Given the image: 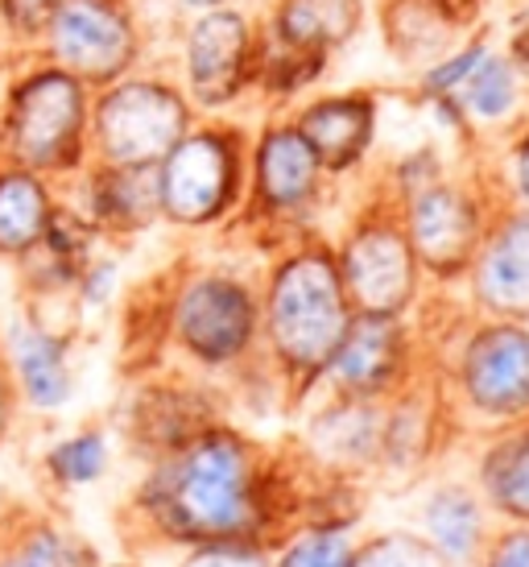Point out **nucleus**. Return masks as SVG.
<instances>
[{
    "label": "nucleus",
    "mask_w": 529,
    "mask_h": 567,
    "mask_svg": "<svg viewBox=\"0 0 529 567\" xmlns=\"http://www.w3.org/2000/svg\"><path fill=\"white\" fill-rule=\"evenodd\" d=\"M63 204V187L17 162L0 158V261H25L46 237L54 212Z\"/></svg>",
    "instance_id": "nucleus-12"
},
{
    "label": "nucleus",
    "mask_w": 529,
    "mask_h": 567,
    "mask_svg": "<svg viewBox=\"0 0 529 567\" xmlns=\"http://www.w3.org/2000/svg\"><path fill=\"white\" fill-rule=\"evenodd\" d=\"M492 567H529V535H509L492 555Z\"/></svg>",
    "instance_id": "nucleus-31"
},
{
    "label": "nucleus",
    "mask_w": 529,
    "mask_h": 567,
    "mask_svg": "<svg viewBox=\"0 0 529 567\" xmlns=\"http://www.w3.org/2000/svg\"><path fill=\"white\" fill-rule=\"evenodd\" d=\"M170 331L178 348L199 364H224L252 340L249 290L224 274L190 278L170 302Z\"/></svg>",
    "instance_id": "nucleus-8"
},
{
    "label": "nucleus",
    "mask_w": 529,
    "mask_h": 567,
    "mask_svg": "<svg viewBox=\"0 0 529 567\" xmlns=\"http://www.w3.org/2000/svg\"><path fill=\"white\" fill-rule=\"evenodd\" d=\"M116 261L112 257H92L83 274L75 278V290H71V299H75L79 311H100V307H108L112 295H116Z\"/></svg>",
    "instance_id": "nucleus-25"
},
{
    "label": "nucleus",
    "mask_w": 529,
    "mask_h": 567,
    "mask_svg": "<svg viewBox=\"0 0 529 567\" xmlns=\"http://www.w3.org/2000/svg\"><path fill=\"white\" fill-rule=\"evenodd\" d=\"M174 9H183V13H207V9H224V0H170Z\"/></svg>",
    "instance_id": "nucleus-32"
},
{
    "label": "nucleus",
    "mask_w": 529,
    "mask_h": 567,
    "mask_svg": "<svg viewBox=\"0 0 529 567\" xmlns=\"http://www.w3.org/2000/svg\"><path fill=\"white\" fill-rule=\"evenodd\" d=\"M0 567H100V555L46 505L4 502L0 505Z\"/></svg>",
    "instance_id": "nucleus-11"
},
{
    "label": "nucleus",
    "mask_w": 529,
    "mask_h": 567,
    "mask_svg": "<svg viewBox=\"0 0 529 567\" xmlns=\"http://www.w3.org/2000/svg\"><path fill=\"white\" fill-rule=\"evenodd\" d=\"M352 282L373 311H390L405 290V257L393 237H369L352 249Z\"/></svg>",
    "instance_id": "nucleus-17"
},
{
    "label": "nucleus",
    "mask_w": 529,
    "mask_h": 567,
    "mask_svg": "<svg viewBox=\"0 0 529 567\" xmlns=\"http://www.w3.org/2000/svg\"><path fill=\"white\" fill-rule=\"evenodd\" d=\"M521 187H526V195H529V145H526V154H521Z\"/></svg>",
    "instance_id": "nucleus-34"
},
{
    "label": "nucleus",
    "mask_w": 529,
    "mask_h": 567,
    "mask_svg": "<svg viewBox=\"0 0 529 567\" xmlns=\"http://www.w3.org/2000/svg\"><path fill=\"white\" fill-rule=\"evenodd\" d=\"M75 340L54 328L38 307H21L0 331V361L9 369L17 402L30 414H59L75 398Z\"/></svg>",
    "instance_id": "nucleus-7"
},
{
    "label": "nucleus",
    "mask_w": 529,
    "mask_h": 567,
    "mask_svg": "<svg viewBox=\"0 0 529 567\" xmlns=\"http://www.w3.org/2000/svg\"><path fill=\"white\" fill-rule=\"evenodd\" d=\"M59 4L63 0H0V54H38Z\"/></svg>",
    "instance_id": "nucleus-21"
},
{
    "label": "nucleus",
    "mask_w": 529,
    "mask_h": 567,
    "mask_svg": "<svg viewBox=\"0 0 529 567\" xmlns=\"http://www.w3.org/2000/svg\"><path fill=\"white\" fill-rule=\"evenodd\" d=\"M257 522L249 447L224 435L199 431L195 440L154 460L137 485L121 526L149 535L154 543H245Z\"/></svg>",
    "instance_id": "nucleus-1"
},
{
    "label": "nucleus",
    "mask_w": 529,
    "mask_h": 567,
    "mask_svg": "<svg viewBox=\"0 0 529 567\" xmlns=\"http://www.w3.org/2000/svg\"><path fill=\"white\" fill-rule=\"evenodd\" d=\"M17 419H21V402H17V390H13L9 369H4V361H0V447L13 440Z\"/></svg>",
    "instance_id": "nucleus-30"
},
{
    "label": "nucleus",
    "mask_w": 529,
    "mask_h": 567,
    "mask_svg": "<svg viewBox=\"0 0 529 567\" xmlns=\"http://www.w3.org/2000/svg\"><path fill=\"white\" fill-rule=\"evenodd\" d=\"M360 567H435V559L422 551V547H414V543H397L393 538V543L373 547Z\"/></svg>",
    "instance_id": "nucleus-29"
},
{
    "label": "nucleus",
    "mask_w": 529,
    "mask_h": 567,
    "mask_svg": "<svg viewBox=\"0 0 529 567\" xmlns=\"http://www.w3.org/2000/svg\"><path fill=\"white\" fill-rule=\"evenodd\" d=\"M390 352H393V328L381 316L364 319L352 336H343L335 348V369L343 381L352 385H376L390 373Z\"/></svg>",
    "instance_id": "nucleus-18"
},
{
    "label": "nucleus",
    "mask_w": 529,
    "mask_h": 567,
    "mask_svg": "<svg viewBox=\"0 0 529 567\" xmlns=\"http://www.w3.org/2000/svg\"><path fill=\"white\" fill-rule=\"evenodd\" d=\"M471 390L488 410L529 406V336L521 331H492L471 348L467 364Z\"/></svg>",
    "instance_id": "nucleus-13"
},
{
    "label": "nucleus",
    "mask_w": 529,
    "mask_h": 567,
    "mask_svg": "<svg viewBox=\"0 0 529 567\" xmlns=\"http://www.w3.org/2000/svg\"><path fill=\"white\" fill-rule=\"evenodd\" d=\"M92 87L42 54H21L0 87V158L71 183L87 166Z\"/></svg>",
    "instance_id": "nucleus-2"
},
{
    "label": "nucleus",
    "mask_w": 529,
    "mask_h": 567,
    "mask_svg": "<svg viewBox=\"0 0 529 567\" xmlns=\"http://www.w3.org/2000/svg\"><path fill=\"white\" fill-rule=\"evenodd\" d=\"M281 567H352V551L340 535H314L298 543Z\"/></svg>",
    "instance_id": "nucleus-26"
},
{
    "label": "nucleus",
    "mask_w": 529,
    "mask_h": 567,
    "mask_svg": "<svg viewBox=\"0 0 529 567\" xmlns=\"http://www.w3.org/2000/svg\"><path fill=\"white\" fill-rule=\"evenodd\" d=\"M257 183L269 207H290L314 187V154L302 133H269L257 154Z\"/></svg>",
    "instance_id": "nucleus-14"
},
{
    "label": "nucleus",
    "mask_w": 529,
    "mask_h": 567,
    "mask_svg": "<svg viewBox=\"0 0 529 567\" xmlns=\"http://www.w3.org/2000/svg\"><path fill=\"white\" fill-rule=\"evenodd\" d=\"M514 100H517L514 66L505 63V59H488V54H484L480 66L467 75V92L459 95V104L471 109L476 116H484V121L505 116V112L514 109Z\"/></svg>",
    "instance_id": "nucleus-22"
},
{
    "label": "nucleus",
    "mask_w": 529,
    "mask_h": 567,
    "mask_svg": "<svg viewBox=\"0 0 529 567\" xmlns=\"http://www.w3.org/2000/svg\"><path fill=\"white\" fill-rule=\"evenodd\" d=\"M484 59V47H467L464 54H455V59H447V66H431L426 71V92H455V87H464V80L480 66Z\"/></svg>",
    "instance_id": "nucleus-28"
},
{
    "label": "nucleus",
    "mask_w": 529,
    "mask_h": 567,
    "mask_svg": "<svg viewBox=\"0 0 529 567\" xmlns=\"http://www.w3.org/2000/svg\"><path fill=\"white\" fill-rule=\"evenodd\" d=\"M484 290L488 299L505 302L514 311L529 307V224H517L514 233L500 237V245H492V257L484 269Z\"/></svg>",
    "instance_id": "nucleus-19"
},
{
    "label": "nucleus",
    "mask_w": 529,
    "mask_h": 567,
    "mask_svg": "<svg viewBox=\"0 0 529 567\" xmlns=\"http://www.w3.org/2000/svg\"><path fill=\"white\" fill-rule=\"evenodd\" d=\"M426 522L435 530L438 547H447L452 555H467L471 543L480 535V518H476V505L467 502L464 493H438L435 505L426 509Z\"/></svg>",
    "instance_id": "nucleus-23"
},
{
    "label": "nucleus",
    "mask_w": 529,
    "mask_h": 567,
    "mask_svg": "<svg viewBox=\"0 0 529 567\" xmlns=\"http://www.w3.org/2000/svg\"><path fill=\"white\" fill-rule=\"evenodd\" d=\"M195 125L183 87L162 71H128L125 80L92 92L87 162L121 171H154Z\"/></svg>",
    "instance_id": "nucleus-3"
},
{
    "label": "nucleus",
    "mask_w": 529,
    "mask_h": 567,
    "mask_svg": "<svg viewBox=\"0 0 529 567\" xmlns=\"http://www.w3.org/2000/svg\"><path fill=\"white\" fill-rule=\"evenodd\" d=\"M100 567H137V564H100Z\"/></svg>",
    "instance_id": "nucleus-35"
},
{
    "label": "nucleus",
    "mask_w": 529,
    "mask_h": 567,
    "mask_svg": "<svg viewBox=\"0 0 529 567\" xmlns=\"http://www.w3.org/2000/svg\"><path fill=\"white\" fill-rule=\"evenodd\" d=\"M63 199L100 237H133L162 220L154 171H121L87 162L71 183H63Z\"/></svg>",
    "instance_id": "nucleus-10"
},
{
    "label": "nucleus",
    "mask_w": 529,
    "mask_h": 567,
    "mask_svg": "<svg viewBox=\"0 0 529 567\" xmlns=\"http://www.w3.org/2000/svg\"><path fill=\"white\" fill-rule=\"evenodd\" d=\"M418 240L431 261H455L467 249V212L447 190H426L418 207Z\"/></svg>",
    "instance_id": "nucleus-20"
},
{
    "label": "nucleus",
    "mask_w": 529,
    "mask_h": 567,
    "mask_svg": "<svg viewBox=\"0 0 529 567\" xmlns=\"http://www.w3.org/2000/svg\"><path fill=\"white\" fill-rule=\"evenodd\" d=\"M517 63H521V71L529 75V25L517 33Z\"/></svg>",
    "instance_id": "nucleus-33"
},
{
    "label": "nucleus",
    "mask_w": 529,
    "mask_h": 567,
    "mask_svg": "<svg viewBox=\"0 0 529 567\" xmlns=\"http://www.w3.org/2000/svg\"><path fill=\"white\" fill-rule=\"evenodd\" d=\"M38 54L92 92L125 80L145 59V30L133 0H63Z\"/></svg>",
    "instance_id": "nucleus-4"
},
{
    "label": "nucleus",
    "mask_w": 529,
    "mask_h": 567,
    "mask_svg": "<svg viewBox=\"0 0 529 567\" xmlns=\"http://www.w3.org/2000/svg\"><path fill=\"white\" fill-rule=\"evenodd\" d=\"M273 336L302 364L335 357L343 340V311L335 278L323 261H298L273 290Z\"/></svg>",
    "instance_id": "nucleus-9"
},
{
    "label": "nucleus",
    "mask_w": 529,
    "mask_h": 567,
    "mask_svg": "<svg viewBox=\"0 0 529 567\" xmlns=\"http://www.w3.org/2000/svg\"><path fill=\"white\" fill-rule=\"evenodd\" d=\"M492 493L509 509L529 514V435H521L514 447H505L492 460Z\"/></svg>",
    "instance_id": "nucleus-24"
},
{
    "label": "nucleus",
    "mask_w": 529,
    "mask_h": 567,
    "mask_svg": "<svg viewBox=\"0 0 529 567\" xmlns=\"http://www.w3.org/2000/svg\"><path fill=\"white\" fill-rule=\"evenodd\" d=\"M108 435L104 426H79L63 440H54L42 452V481L54 493H75V488L95 485L100 476L108 473Z\"/></svg>",
    "instance_id": "nucleus-15"
},
{
    "label": "nucleus",
    "mask_w": 529,
    "mask_h": 567,
    "mask_svg": "<svg viewBox=\"0 0 529 567\" xmlns=\"http://www.w3.org/2000/svg\"><path fill=\"white\" fill-rule=\"evenodd\" d=\"M183 567H264V559L249 543H203V547H190Z\"/></svg>",
    "instance_id": "nucleus-27"
},
{
    "label": "nucleus",
    "mask_w": 529,
    "mask_h": 567,
    "mask_svg": "<svg viewBox=\"0 0 529 567\" xmlns=\"http://www.w3.org/2000/svg\"><path fill=\"white\" fill-rule=\"evenodd\" d=\"M252 59V30L236 9L195 13L178 38V87L190 109L216 112L245 92Z\"/></svg>",
    "instance_id": "nucleus-6"
},
{
    "label": "nucleus",
    "mask_w": 529,
    "mask_h": 567,
    "mask_svg": "<svg viewBox=\"0 0 529 567\" xmlns=\"http://www.w3.org/2000/svg\"><path fill=\"white\" fill-rule=\"evenodd\" d=\"M157 212L178 228L216 224L236 204L240 145L224 125H190L183 142L154 166Z\"/></svg>",
    "instance_id": "nucleus-5"
},
{
    "label": "nucleus",
    "mask_w": 529,
    "mask_h": 567,
    "mask_svg": "<svg viewBox=\"0 0 529 567\" xmlns=\"http://www.w3.org/2000/svg\"><path fill=\"white\" fill-rule=\"evenodd\" d=\"M302 137H307V145H319V154L331 166H348L364 150V142H369V109L352 104V100L319 104L302 121Z\"/></svg>",
    "instance_id": "nucleus-16"
}]
</instances>
